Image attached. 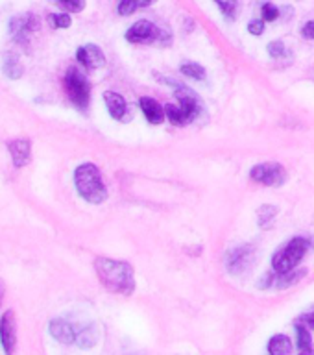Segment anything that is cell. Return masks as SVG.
I'll return each instance as SVG.
<instances>
[{"instance_id": "obj_5", "label": "cell", "mask_w": 314, "mask_h": 355, "mask_svg": "<svg viewBox=\"0 0 314 355\" xmlns=\"http://www.w3.org/2000/svg\"><path fill=\"white\" fill-rule=\"evenodd\" d=\"M65 91L78 110L85 111L91 102V83L78 67H71L65 74Z\"/></svg>"}, {"instance_id": "obj_17", "label": "cell", "mask_w": 314, "mask_h": 355, "mask_svg": "<svg viewBox=\"0 0 314 355\" xmlns=\"http://www.w3.org/2000/svg\"><path fill=\"white\" fill-rule=\"evenodd\" d=\"M268 354L270 355H293V340L287 335H274L268 340Z\"/></svg>"}, {"instance_id": "obj_31", "label": "cell", "mask_w": 314, "mask_h": 355, "mask_svg": "<svg viewBox=\"0 0 314 355\" xmlns=\"http://www.w3.org/2000/svg\"><path fill=\"white\" fill-rule=\"evenodd\" d=\"M274 282H277L276 277H274V274H272V272H266L265 276L261 277V283H257V287L259 288H268V287H272V285H276V283Z\"/></svg>"}, {"instance_id": "obj_8", "label": "cell", "mask_w": 314, "mask_h": 355, "mask_svg": "<svg viewBox=\"0 0 314 355\" xmlns=\"http://www.w3.org/2000/svg\"><path fill=\"white\" fill-rule=\"evenodd\" d=\"M255 261V250L250 244L238 246L235 250H229L226 254V268L233 276H243L244 272L252 268Z\"/></svg>"}, {"instance_id": "obj_28", "label": "cell", "mask_w": 314, "mask_h": 355, "mask_svg": "<svg viewBox=\"0 0 314 355\" xmlns=\"http://www.w3.org/2000/svg\"><path fill=\"white\" fill-rule=\"evenodd\" d=\"M58 4L69 13H80L85 8V0H58Z\"/></svg>"}, {"instance_id": "obj_29", "label": "cell", "mask_w": 314, "mask_h": 355, "mask_svg": "<svg viewBox=\"0 0 314 355\" xmlns=\"http://www.w3.org/2000/svg\"><path fill=\"white\" fill-rule=\"evenodd\" d=\"M285 54H287V49H285V44H283L281 41H272V43H268V55H270V58L279 60V58H283Z\"/></svg>"}, {"instance_id": "obj_23", "label": "cell", "mask_w": 314, "mask_h": 355, "mask_svg": "<svg viewBox=\"0 0 314 355\" xmlns=\"http://www.w3.org/2000/svg\"><path fill=\"white\" fill-rule=\"evenodd\" d=\"M165 113H166V119H168L174 126H185V124H189L187 116H185V113H183L180 105L166 104Z\"/></svg>"}, {"instance_id": "obj_27", "label": "cell", "mask_w": 314, "mask_h": 355, "mask_svg": "<svg viewBox=\"0 0 314 355\" xmlns=\"http://www.w3.org/2000/svg\"><path fill=\"white\" fill-rule=\"evenodd\" d=\"M50 24L54 28H60V30H63V28H69L72 24V19L69 13H52V15L49 17Z\"/></svg>"}, {"instance_id": "obj_7", "label": "cell", "mask_w": 314, "mask_h": 355, "mask_svg": "<svg viewBox=\"0 0 314 355\" xmlns=\"http://www.w3.org/2000/svg\"><path fill=\"white\" fill-rule=\"evenodd\" d=\"M39 28V19L33 13H21L10 21V33L13 41L19 44H30V39Z\"/></svg>"}, {"instance_id": "obj_9", "label": "cell", "mask_w": 314, "mask_h": 355, "mask_svg": "<svg viewBox=\"0 0 314 355\" xmlns=\"http://www.w3.org/2000/svg\"><path fill=\"white\" fill-rule=\"evenodd\" d=\"M174 96H176V100L180 102V107H182V111L185 113V116H187L189 122H193L196 116L200 115V111H202V98L198 96V93L194 91V89L187 87L185 83H183L182 87H177L176 91H174Z\"/></svg>"}, {"instance_id": "obj_20", "label": "cell", "mask_w": 314, "mask_h": 355, "mask_svg": "<svg viewBox=\"0 0 314 355\" xmlns=\"http://www.w3.org/2000/svg\"><path fill=\"white\" fill-rule=\"evenodd\" d=\"M296 344L299 352H313V337H311L309 327L305 324H296Z\"/></svg>"}, {"instance_id": "obj_11", "label": "cell", "mask_w": 314, "mask_h": 355, "mask_svg": "<svg viewBox=\"0 0 314 355\" xmlns=\"http://www.w3.org/2000/svg\"><path fill=\"white\" fill-rule=\"evenodd\" d=\"M76 60L82 63L87 71H96V69H102L105 65V54L102 52L100 46L89 43L80 46L76 52Z\"/></svg>"}, {"instance_id": "obj_4", "label": "cell", "mask_w": 314, "mask_h": 355, "mask_svg": "<svg viewBox=\"0 0 314 355\" xmlns=\"http://www.w3.org/2000/svg\"><path fill=\"white\" fill-rule=\"evenodd\" d=\"M126 41L132 44H154L159 46H171L172 33L166 28H159L152 21H137L135 24L128 28Z\"/></svg>"}, {"instance_id": "obj_24", "label": "cell", "mask_w": 314, "mask_h": 355, "mask_svg": "<svg viewBox=\"0 0 314 355\" xmlns=\"http://www.w3.org/2000/svg\"><path fill=\"white\" fill-rule=\"evenodd\" d=\"M213 2L218 6V10H220L226 21H235V15H237L238 10V0H213Z\"/></svg>"}, {"instance_id": "obj_14", "label": "cell", "mask_w": 314, "mask_h": 355, "mask_svg": "<svg viewBox=\"0 0 314 355\" xmlns=\"http://www.w3.org/2000/svg\"><path fill=\"white\" fill-rule=\"evenodd\" d=\"M50 335L60 340L61 344H72L76 343V329L72 327V324H69L67 320H61V318H55V320L50 322L49 326Z\"/></svg>"}, {"instance_id": "obj_18", "label": "cell", "mask_w": 314, "mask_h": 355, "mask_svg": "<svg viewBox=\"0 0 314 355\" xmlns=\"http://www.w3.org/2000/svg\"><path fill=\"white\" fill-rule=\"evenodd\" d=\"M157 0H119V6H116V11L119 15L128 17L133 15L135 11L143 10V8H148V6L155 4Z\"/></svg>"}, {"instance_id": "obj_3", "label": "cell", "mask_w": 314, "mask_h": 355, "mask_svg": "<svg viewBox=\"0 0 314 355\" xmlns=\"http://www.w3.org/2000/svg\"><path fill=\"white\" fill-rule=\"evenodd\" d=\"M311 248V241L307 237H293L283 248H279L272 257V266L277 274H285L298 268L302 259Z\"/></svg>"}, {"instance_id": "obj_34", "label": "cell", "mask_w": 314, "mask_h": 355, "mask_svg": "<svg viewBox=\"0 0 314 355\" xmlns=\"http://www.w3.org/2000/svg\"><path fill=\"white\" fill-rule=\"evenodd\" d=\"M2 296H4V283L0 279V302H2Z\"/></svg>"}, {"instance_id": "obj_35", "label": "cell", "mask_w": 314, "mask_h": 355, "mask_svg": "<svg viewBox=\"0 0 314 355\" xmlns=\"http://www.w3.org/2000/svg\"><path fill=\"white\" fill-rule=\"evenodd\" d=\"M299 355H314V349H313V352H302Z\"/></svg>"}, {"instance_id": "obj_33", "label": "cell", "mask_w": 314, "mask_h": 355, "mask_svg": "<svg viewBox=\"0 0 314 355\" xmlns=\"http://www.w3.org/2000/svg\"><path fill=\"white\" fill-rule=\"evenodd\" d=\"M299 322H302V324H305V326L314 331V311L313 313H307V315L302 316V318H299Z\"/></svg>"}, {"instance_id": "obj_22", "label": "cell", "mask_w": 314, "mask_h": 355, "mask_svg": "<svg viewBox=\"0 0 314 355\" xmlns=\"http://www.w3.org/2000/svg\"><path fill=\"white\" fill-rule=\"evenodd\" d=\"M96 340H98V333H96V329H94L93 326L85 327V329H82V331L76 335V344L83 349L93 348L94 344H96Z\"/></svg>"}, {"instance_id": "obj_32", "label": "cell", "mask_w": 314, "mask_h": 355, "mask_svg": "<svg viewBox=\"0 0 314 355\" xmlns=\"http://www.w3.org/2000/svg\"><path fill=\"white\" fill-rule=\"evenodd\" d=\"M302 35H304V39H309V41H313L314 39V21L305 22L304 28H302Z\"/></svg>"}, {"instance_id": "obj_30", "label": "cell", "mask_w": 314, "mask_h": 355, "mask_svg": "<svg viewBox=\"0 0 314 355\" xmlns=\"http://www.w3.org/2000/svg\"><path fill=\"white\" fill-rule=\"evenodd\" d=\"M265 24L266 21H263V19H252L248 22V32L252 35H263L265 33Z\"/></svg>"}, {"instance_id": "obj_2", "label": "cell", "mask_w": 314, "mask_h": 355, "mask_svg": "<svg viewBox=\"0 0 314 355\" xmlns=\"http://www.w3.org/2000/svg\"><path fill=\"white\" fill-rule=\"evenodd\" d=\"M74 185L85 202L89 204H102L107 198V189L102 180L98 166L93 163H82L74 171Z\"/></svg>"}, {"instance_id": "obj_26", "label": "cell", "mask_w": 314, "mask_h": 355, "mask_svg": "<svg viewBox=\"0 0 314 355\" xmlns=\"http://www.w3.org/2000/svg\"><path fill=\"white\" fill-rule=\"evenodd\" d=\"M281 17V10L274 6L272 2H265V4L261 6V19L266 22H274L277 21Z\"/></svg>"}, {"instance_id": "obj_10", "label": "cell", "mask_w": 314, "mask_h": 355, "mask_svg": "<svg viewBox=\"0 0 314 355\" xmlns=\"http://www.w3.org/2000/svg\"><path fill=\"white\" fill-rule=\"evenodd\" d=\"M0 343L4 348L6 355H11L15 352L17 344V322L13 311H4V315L0 318Z\"/></svg>"}, {"instance_id": "obj_21", "label": "cell", "mask_w": 314, "mask_h": 355, "mask_svg": "<svg viewBox=\"0 0 314 355\" xmlns=\"http://www.w3.org/2000/svg\"><path fill=\"white\" fill-rule=\"evenodd\" d=\"M279 213V209H277L276 205H261L259 211H257V220H259V226L263 227V230H266V227H270L272 224H274V218H276V215Z\"/></svg>"}, {"instance_id": "obj_19", "label": "cell", "mask_w": 314, "mask_h": 355, "mask_svg": "<svg viewBox=\"0 0 314 355\" xmlns=\"http://www.w3.org/2000/svg\"><path fill=\"white\" fill-rule=\"evenodd\" d=\"M307 276V268H294V270L290 272H285V274H279V277H277V283L276 287L277 288H288L293 287V285H296V283H299L304 277Z\"/></svg>"}, {"instance_id": "obj_1", "label": "cell", "mask_w": 314, "mask_h": 355, "mask_svg": "<svg viewBox=\"0 0 314 355\" xmlns=\"http://www.w3.org/2000/svg\"><path fill=\"white\" fill-rule=\"evenodd\" d=\"M94 270L100 283L110 293L130 296L135 291V274L133 266L126 261L110 259V257H96L94 259Z\"/></svg>"}, {"instance_id": "obj_25", "label": "cell", "mask_w": 314, "mask_h": 355, "mask_svg": "<svg viewBox=\"0 0 314 355\" xmlns=\"http://www.w3.org/2000/svg\"><path fill=\"white\" fill-rule=\"evenodd\" d=\"M180 72H182L183 76L193 78V80H205V69L200 63H193V61H189V63H183L180 67Z\"/></svg>"}, {"instance_id": "obj_13", "label": "cell", "mask_w": 314, "mask_h": 355, "mask_svg": "<svg viewBox=\"0 0 314 355\" xmlns=\"http://www.w3.org/2000/svg\"><path fill=\"white\" fill-rule=\"evenodd\" d=\"M139 105H141V110H143L144 119H146L150 124H161V122H165V107H163L155 98L143 96V98L139 100Z\"/></svg>"}, {"instance_id": "obj_6", "label": "cell", "mask_w": 314, "mask_h": 355, "mask_svg": "<svg viewBox=\"0 0 314 355\" xmlns=\"http://www.w3.org/2000/svg\"><path fill=\"white\" fill-rule=\"evenodd\" d=\"M250 178L266 187H281L287 182V171L277 161H266L250 168Z\"/></svg>"}, {"instance_id": "obj_16", "label": "cell", "mask_w": 314, "mask_h": 355, "mask_svg": "<svg viewBox=\"0 0 314 355\" xmlns=\"http://www.w3.org/2000/svg\"><path fill=\"white\" fill-rule=\"evenodd\" d=\"M2 71L11 80H19L22 76L24 67H22L21 60H19V55L15 52H6L4 60H2Z\"/></svg>"}, {"instance_id": "obj_12", "label": "cell", "mask_w": 314, "mask_h": 355, "mask_svg": "<svg viewBox=\"0 0 314 355\" xmlns=\"http://www.w3.org/2000/svg\"><path fill=\"white\" fill-rule=\"evenodd\" d=\"M8 150L11 154V161L17 168L28 165L32 159V143L30 139H13L8 143Z\"/></svg>"}, {"instance_id": "obj_15", "label": "cell", "mask_w": 314, "mask_h": 355, "mask_svg": "<svg viewBox=\"0 0 314 355\" xmlns=\"http://www.w3.org/2000/svg\"><path fill=\"white\" fill-rule=\"evenodd\" d=\"M105 107L110 111V115L115 119V121H124V116L128 113V102L122 94L115 93V91H105L104 94Z\"/></svg>"}]
</instances>
